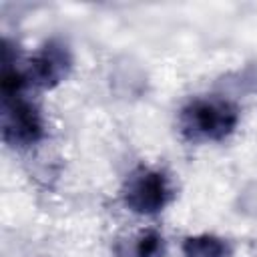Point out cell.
<instances>
[{
	"label": "cell",
	"instance_id": "6",
	"mask_svg": "<svg viewBox=\"0 0 257 257\" xmlns=\"http://www.w3.org/2000/svg\"><path fill=\"white\" fill-rule=\"evenodd\" d=\"M161 255H163V237L153 229L143 231L135 243V257H161Z\"/></svg>",
	"mask_w": 257,
	"mask_h": 257
},
{
	"label": "cell",
	"instance_id": "1",
	"mask_svg": "<svg viewBox=\"0 0 257 257\" xmlns=\"http://www.w3.org/2000/svg\"><path fill=\"white\" fill-rule=\"evenodd\" d=\"M239 122V110L225 98H195L179 116V126L185 139L193 143L223 141Z\"/></svg>",
	"mask_w": 257,
	"mask_h": 257
},
{
	"label": "cell",
	"instance_id": "2",
	"mask_svg": "<svg viewBox=\"0 0 257 257\" xmlns=\"http://www.w3.org/2000/svg\"><path fill=\"white\" fill-rule=\"evenodd\" d=\"M44 137V120L38 108L20 94L4 98L2 139L12 147H30Z\"/></svg>",
	"mask_w": 257,
	"mask_h": 257
},
{
	"label": "cell",
	"instance_id": "3",
	"mask_svg": "<svg viewBox=\"0 0 257 257\" xmlns=\"http://www.w3.org/2000/svg\"><path fill=\"white\" fill-rule=\"evenodd\" d=\"M171 201L169 179L155 169H141L126 181L124 205L139 215L159 213Z\"/></svg>",
	"mask_w": 257,
	"mask_h": 257
},
{
	"label": "cell",
	"instance_id": "4",
	"mask_svg": "<svg viewBox=\"0 0 257 257\" xmlns=\"http://www.w3.org/2000/svg\"><path fill=\"white\" fill-rule=\"evenodd\" d=\"M72 56L68 46L60 40H48L28 62L26 78L36 86L52 88L68 76Z\"/></svg>",
	"mask_w": 257,
	"mask_h": 257
},
{
	"label": "cell",
	"instance_id": "5",
	"mask_svg": "<svg viewBox=\"0 0 257 257\" xmlns=\"http://www.w3.org/2000/svg\"><path fill=\"white\" fill-rule=\"evenodd\" d=\"M231 247L225 239L217 235H191L183 241V255L185 257H229Z\"/></svg>",
	"mask_w": 257,
	"mask_h": 257
}]
</instances>
